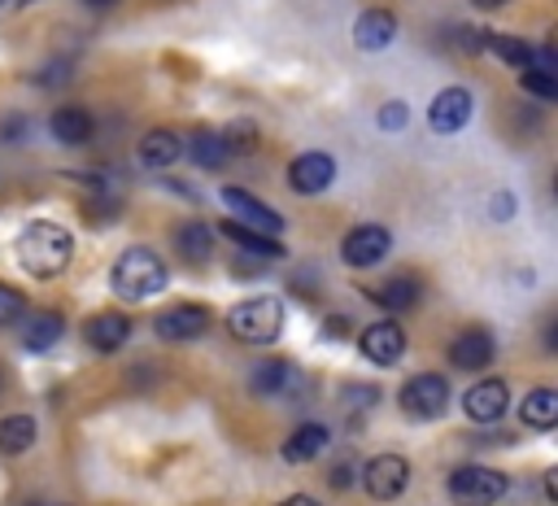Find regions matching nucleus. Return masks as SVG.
Listing matches in <instances>:
<instances>
[{
    "instance_id": "c85d7f7f",
    "label": "nucleus",
    "mask_w": 558,
    "mask_h": 506,
    "mask_svg": "<svg viewBox=\"0 0 558 506\" xmlns=\"http://www.w3.org/2000/svg\"><path fill=\"white\" fill-rule=\"evenodd\" d=\"M222 135V144H227V153H253L257 148V126L248 122V118H235L227 131H218Z\"/></svg>"
},
{
    "instance_id": "72a5a7b5",
    "label": "nucleus",
    "mask_w": 558,
    "mask_h": 506,
    "mask_svg": "<svg viewBox=\"0 0 558 506\" xmlns=\"http://www.w3.org/2000/svg\"><path fill=\"white\" fill-rule=\"evenodd\" d=\"M349 484H353V467H349V458H344V462L331 471V489H349Z\"/></svg>"
},
{
    "instance_id": "6e6552de",
    "label": "nucleus",
    "mask_w": 558,
    "mask_h": 506,
    "mask_svg": "<svg viewBox=\"0 0 558 506\" xmlns=\"http://www.w3.org/2000/svg\"><path fill=\"white\" fill-rule=\"evenodd\" d=\"M405 480H410V462H405L401 454H375V458L366 462V471H362L366 493L379 497V502L397 497V493L405 489Z\"/></svg>"
},
{
    "instance_id": "4c0bfd02",
    "label": "nucleus",
    "mask_w": 558,
    "mask_h": 506,
    "mask_svg": "<svg viewBox=\"0 0 558 506\" xmlns=\"http://www.w3.org/2000/svg\"><path fill=\"white\" fill-rule=\"evenodd\" d=\"M279 506H318L314 497H288V502H279Z\"/></svg>"
},
{
    "instance_id": "c756f323",
    "label": "nucleus",
    "mask_w": 558,
    "mask_h": 506,
    "mask_svg": "<svg viewBox=\"0 0 558 506\" xmlns=\"http://www.w3.org/2000/svg\"><path fill=\"white\" fill-rule=\"evenodd\" d=\"M519 74H523L519 83H523L527 92H536V96H545V100H549V96H558V74H554V70H541V65H523Z\"/></svg>"
},
{
    "instance_id": "79ce46f5",
    "label": "nucleus",
    "mask_w": 558,
    "mask_h": 506,
    "mask_svg": "<svg viewBox=\"0 0 558 506\" xmlns=\"http://www.w3.org/2000/svg\"><path fill=\"white\" fill-rule=\"evenodd\" d=\"M0 384H4V380H0Z\"/></svg>"
},
{
    "instance_id": "4be33fe9",
    "label": "nucleus",
    "mask_w": 558,
    "mask_h": 506,
    "mask_svg": "<svg viewBox=\"0 0 558 506\" xmlns=\"http://www.w3.org/2000/svg\"><path fill=\"white\" fill-rule=\"evenodd\" d=\"M65 336V323H61V314H52V310H39V314H31L26 323H22V345L26 349H52L57 340Z\"/></svg>"
},
{
    "instance_id": "bb28decb",
    "label": "nucleus",
    "mask_w": 558,
    "mask_h": 506,
    "mask_svg": "<svg viewBox=\"0 0 558 506\" xmlns=\"http://www.w3.org/2000/svg\"><path fill=\"white\" fill-rule=\"evenodd\" d=\"M484 48L488 52H497L501 61H510V65H532V44H523V39H514V35H497V31H484Z\"/></svg>"
},
{
    "instance_id": "a878e982",
    "label": "nucleus",
    "mask_w": 558,
    "mask_h": 506,
    "mask_svg": "<svg viewBox=\"0 0 558 506\" xmlns=\"http://www.w3.org/2000/svg\"><path fill=\"white\" fill-rule=\"evenodd\" d=\"M39 427L31 414H4L0 419V454H26L35 445Z\"/></svg>"
},
{
    "instance_id": "473e14b6",
    "label": "nucleus",
    "mask_w": 558,
    "mask_h": 506,
    "mask_svg": "<svg viewBox=\"0 0 558 506\" xmlns=\"http://www.w3.org/2000/svg\"><path fill=\"white\" fill-rule=\"evenodd\" d=\"M375 401V388L371 384H353V388H344V406H371Z\"/></svg>"
},
{
    "instance_id": "7ed1b4c3",
    "label": "nucleus",
    "mask_w": 558,
    "mask_h": 506,
    "mask_svg": "<svg viewBox=\"0 0 558 506\" xmlns=\"http://www.w3.org/2000/svg\"><path fill=\"white\" fill-rule=\"evenodd\" d=\"M227 327L244 345H270L283 332V305H279V297H248V301L231 305Z\"/></svg>"
},
{
    "instance_id": "37998d69",
    "label": "nucleus",
    "mask_w": 558,
    "mask_h": 506,
    "mask_svg": "<svg viewBox=\"0 0 558 506\" xmlns=\"http://www.w3.org/2000/svg\"><path fill=\"white\" fill-rule=\"evenodd\" d=\"M0 4H4V0H0Z\"/></svg>"
},
{
    "instance_id": "393cba45",
    "label": "nucleus",
    "mask_w": 558,
    "mask_h": 506,
    "mask_svg": "<svg viewBox=\"0 0 558 506\" xmlns=\"http://www.w3.org/2000/svg\"><path fill=\"white\" fill-rule=\"evenodd\" d=\"M174 249L187 257V262H209V253H214V231H209V222H183L179 231H174Z\"/></svg>"
},
{
    "instance_id": "ea45409f",
    "label": "nucleus",
    "mask_w": 558,
    "mask_h": 506,
    "mask_svg": "<svg viewBox=\"0 0 558 506\" xmlns=\"http://www.w3.org/2000/svg\"><path fill=\"white\" fill-rule=\"evenodd\" d=\"M83 4H92V9H109V4H118V0H83Z\"/></svg>"
},
{
    "instance_id": "f3484780",
    "label": "nucleus",
    "mask_w": 558,
    "mask_h": 506,
    "mask_svg": "<svg viewBox=\"0 0 558 506\" xmlns=\"http://www.w3.org/2000/svg\"><path fill=\"white\" fill-rule=\"evenodd\" d=\"M366 297H371V301H379L384 310L401 314V310H414V305H418V297H423V284H418L414 275H392V279H384V284L366 288Z\"/></svg>"
},
{
    "instance_id": "412c9836",
    "label": "nucleus",
    "mask_w": 558,
    "mask_h": 506,
    "mask_svg": "<svg viewBox=\"0 0 558 506\" xmlns=\"http://www.w3.org/2000/svg\"><path fill=\"white\" fill-rule=\"evenodd\" d=\"M323 449H327V427H323V423H301V427L283 441V462L301 467V462H314Z\"/></svg>"
},
{
    "instance_id": "9b49d317",
    "label": "nucleus",
    "mask_w": 558,
    "mask_h": 506,
    "mask_svg": "<svg viewBox=\"0 0 558 506\" xmlns=\"http://www.w3.org/2000/svg\"><path fill=\"white\" fill-rule=\"evenodd\" d=\"M331 179H336V161L327 153H301L288 166V188L301 192V196H314V192L331 188Z\"/></svg>"
},
{
    "instance_id": "f03ea898",
    "label": "nucleus",
    "mask_w": 558,
    "mask_h": 506,
    "mask_svg": "<svg viewBox=\"0 0 558 506\" xmlns=\"http://www.w3.org/2000/svg\"><path fill=\"white\" fill-rule=\"evenodd\" d=\"M166 288V262L148 249V244H135L126 249L118 262H113V292L126 297V301H148Z\"/></svg>"
},
{
    "instance_id": "dca6fc26",
    "label": "nucleus",
    "mask_w": 558,
    "mask_h": 506,
    "mask_svg": "<svg viewBox=\"0 0 558 506\" xmlns=\"http://www.w3.org/2000/svg\"><path fill=\"white\" fill-rule=\"evenodd\" d=\"M392 35H397V17H392V9H366V13L353 22V44H357L362 52H379V48H388Z\"/></svg>"
},
{
    "instance_id": "7c9ffc66",
    "label": "nucleus",
    "mask_w": 558,
    "mask_h": 506,
    "mask_svg": "<svg viewBox=\"0 0 558 506\" xmlns=\"http://www.w3.org/2000/svg\"><path fill=\"white\" fill-rule=\"evenodd\" d=\"M22 318H26V297H22L17 288L0 284V327H13V323H22Z\"/></svg>"
},
{
    "instance_id": "20e7f679",
    "label": "nucleus",
    "mask_w": 558,
    "mask_h": 506,
    "mask_svg": "<svg viewBox=\"0 0 558 506\" xmlns=\"http://www.w3.org/2000/svg\"><path fill=\"white\" fill-rule=\"evenodd\" d=\"M397 401H401V410H405L410 419H436V414H445V406H449V384H445V375H436V371H418V375H410V380L401 384Z\"/></svg>"
},
{
    "instance_id": "2f4dec72",
    "label": "nucleus",
    "mask_w": 558,
    "mask_h": 506,
    "mask_svg": "<svg viewBox=\"0 0 558 506\" xmlns=\"http://www.w3.org/2000/svg\"><path fill=\"white\" fill-rule=\"evenodd\" d=\"M410 122V109H405V100H388L384 109H379V126L384 131H401Z\"/></svg>"
},
{
    "instance_id": "4468645a",
    "label": "nucleus",
    "mask_w": 558,
    "mask_h": 506,
    "mask_svg": "<svg viewBox=\"0 0 558 506\" xmlns=\"http://www.w3.org/2000/svg\"><path fill=\"white\" fill-rule=\"evenodd\" d=\"M493 353H497V340H493L484 327H466V332H458V336L449 340V362H453L458 371H480V366L493 362Z\"/></svg>"
},
{
    "instance_id": "e433bc0d",
    "label": "nucleus",
    "mask_w": 558,
    "mask_h": 506,
    "mask_svg": "<svg viewBox=\"0 0 558 506\" xmlns=\"http://www.w3.org/2000/svg\"><path fill=\"white\" fill-rule=\"evenodd\" d=\"M493 209H497V218H510V196H506V192L493 196Z\"/></svg>"
},
{
    "instance_id": "2eb2a0df",
    "label": "nucleus",
    "mask_w": 558,
    "mask_h": 506,
    "mask_svg": "<svg viewBox=\"0 0 558 506\" xmlns=\"http://www.w3.org/2000/svg\"><path fill=\"white\" fill-rule=\"evenodd\" d=\"M222 205H227L235 218H244V227H253V231H266V236L283 231V218H279L270 205H262L257 196H248L244 188H222Z\"/></svg>"
},
{
    "instance_id": "a19ab883",
    "label": "nucleus",
    "mask_w": 558,
    "mask_h": 506,
    "mask_svg": "<svg viewBox=\"0 0 558 506\" xmlns=\"http://www.w3.org/2000/svg\"><path fill=\"white\" fill-rule=\"evenodd\" d=\"M475 4H480V9H501L506 0H475Z\"/></svg>"
},
{
    "instance_id": "39448f33",
    "label": "nucleus",
    "mask_w": 558,
    "mask_h": 506,
    "mask_svg": "<svg viewBox=\"0 0 558 506\" xmlns=\"http://www.w3.org/2000/svg\"><path fill=\"white\" fill-rule=\"evenodd\" d=\"M506 493V475L493 467H458L449 475V497L458 506H493Z\"/></svg>"
},
{
    "instance_id": "58836bf2",
    "label": "nucleus",
    "mask_w": 558,
    "mask_h": 506,
    "mask_svg": "<svg viewBox=\"0 0 558 506\" xmlns=\"http://www.w3.org/2000/svg\"><path fill=\"white\" fill-rule=\"evenodd\" d=\"M26 506H65V502H48V497H31Z\"/></svg>"
},
{
    "instance_id": "f704fd0d",
    "label": "nucleus",
    "mask_w": 558,
    "mask_h": 506,
    "mask_svg": "<svg viewBox=\"0 0 558 506\" xmlns=\"http://www.w3.org/2000/svg\"><path fill=\"white\" fill-rule=\"evenodd\" d=\"M327 336H349V318L331 314V318H327Z\"/></svg>"
},
{
    "instance_id": "1a4fd4ad",
    "label": "nucleus",
    "mask_w": 558,
    "mask_h": 506,
    "mask_svg": "<svg viewBox=\"0 0 558 506\" xmlns=\"http://www.w3.org/2000/svg\"><path fill=\"white\" fill-rule=\"evenodd\" d=\"M466 122H471V92H466V87H445V92L432 96V105H427V126H432V131L453 135V131H462Z\"/></svg>"
},
{
    "instance_id": "6ab92c4d",
    "label": "nucleus",
    "mask_w": 558,
    "mask_h": 506,
    "mask_svg": "<svg viewBox=\"0 0 558 506\" xmlns=\"http://www.w3.org/2000/svg\"><path fill=\"white\" fill-rule=\"evenodd\" d=\"M52 135L61 140V144H70V148H78V144H87L92 140V131H96V122H92V113L83 109V105H61L57 113H52Z\"/></svg>"
},
{
    "instance_id": "ddd939ff",
    "label": "nucleus",
    "mask_w": 558,
    "mask_h": 506,
    "mask_svg": "<svg viewBox=\"0 0 558 506\" xmlns=\"http://www.w3.org/2000/svg\"><path fill=\"white\" fill-rule=\"evenodd\" d=\"M506 401H510V388L501 380H480V384H471L462 393V410L475 423H497L506 414Z\"/></svg>"
},
{
    "instance_id": "cd10ccee",
    "label": "nucleus",
    "mask_w": 558,
    "mask_h": 506,
    "mask_svg": "<svg viewBox=\"0 0 558 506\" xmlns=\"http://www.w3.org/2000/svg\"><path fill=\"white\" fill-rule=\"evenodd\" d=\"M227 157H231V153H227V144H222V135H218V131H205V126H201V131L192 135V161H196V166L218 170Z\"/></svg>"
},
{
    "instance_id": "423d86ee",
    "label": "nucleus",
    "mask_w": 558,
    "mask_h": 506,
    "mask_svg": "<svg viewBox=\"0 0 558 506\" xmlns=\"http://www.w3.org/2000/svg\"><path fill=\"white\" fill-rule=\"evenodd\" d=\"M209 323H214V318H209V305H196V301H179V305H170V310H161V314L153 318L157 336H161V340H174V345L205 336Z\"/></svg>"
},
{
    "instance_id": "0eeeda50",
    "label": "nucleus",
    "mask_w": 558,
    "mask_h": 506,
    "mask_svg": "<svg viewBox=\"0 0 558 506\" xmlns=\"http://www.w3.org/2000/svg\"><path fill=\"white\" fill-rule=\"evenodd\" d=\"M388 249H392V236H388V227H379V222H362V227H353V231L340 240V257H344L349 266H375Z\"/></svg>"
},
{
    "instance_id": "b1692460",
    "label": "nucleus",
    "mask_w": 558,
    "mask_h": 506,
    "mask_svg": "<svg viewBox=\"0 0 558 506\" xmlns=\"http://www.w3.org/2000/svg\"><path fill=\"white\" fill-rule=\"evenodd\" d=\"M519 419L527 423V427H554L558 423V393L554 388H532L527 397H523V406H519Z\"/></svg>"
},
{
    "instance_id": "f8f14e48",
    "label": "nucleus",
    "mask_w": 558,
    "mask_h": 506,
    "mask_svg": "<svg viewBox=\"0 0 558 506\" xmlns=\"http://www.w3.org/2000/svg\"><path fill=\"white\" fill-rule=\"evenodd\" d=\"M126 336H131V318L118 314V310H100V314H92L83 323V340L96 353H118L126 345Z\"/></svg>"
},
{
    "instance_id": "a211bd4d",
    "label": "nucleus",
    "mask_w": 558,
    "mask_h": 506,
    "mask_svg": "<svg viewBox=\"0 0 558 506\" xmlns=\"http://www.w3.org/2000/svg\"><path fill=\"white\" fill-rule=\"evenodd\" d=\"M179 153H183V140H179L174 131H166V126H153V131H144V140H140V161H144L148 170L174 166Z\"/></svg>"
},
{
    "instance_id": "c9c22d12",
    "label": "nucleus",
    "mask_w": 558,
    "mask_h": 506,
    "mask_svg": "<svg viewBox=\"0 0 558 506\" xmlns=\"http://www.w3.org/2000/svg\"><path fill=\"white\" fill-rule=\"evenodd\" d=\"M22 135V118H9L4 126H0V140H17Z\"/></svg>"
},
{
    "instance_id": "f257e3e1",
    "label": "nucleus",
    "mask_w": 558,
    "mask_h": 506,
    "mask_svg": "<svg viewBox=\"0 0 558 506\" xmlns=\"http://www.w3.org/2000/svg\"><path fill=\"white\" fill-rule=\"evenodd\" d=\"M70 257H74V236L65 227H57V222H26L17 231V262H22L26 275L52 279V275H61L70 266Z\"/></svg>"
},
{
    "instance_id": "aec40b11",
    "label": "nucleus",
    "mask_w": 558,
    "mask_h": 506,
    "mask_svg": "<svg viewBox=\"0 0 558 506\" xmlns=\"http://www.w3.org/2000/svg\"><path fill=\"white\" fill-rule=\"evenodd\" d=\"M222 236H227V240H235L244 253H253V257H262V262H275V257H283V253H288L275 236L253 231V227H244L240 218H227V222H222Z\"/></svg>"
},
{
    "instance_id": "9d476101",
    "label": "nucleus",
    "mask_w": 558,
    "mask_h": 506,
    "mask_svg": "<svg viewBox=\"0 0 558 506\" xmlns=\"http://www.w3.org/2000/svg\"><path fill=\"white\" fill-rule=\"evenodd\" d=\"M357 345H362V358H371L375 366H397L401 353H405V332H401V323L379 318V323H371V327L362 332Z\"/></svg>"
},
{
    "instance_id": "5701e85b",
    "label": "nucleus",
    "mask_w": 558,
    "mask_h": 506,
    "mask_svg": "<svg viewBox=\"0 0 558 506\" xmlns=\"http://www.w3.org/2000/svg\"><path fill=\"white\" fill-rule=\"evenodd\" d=\"M288 380H292V366H288L283 358H266V362H257V366L248 371V388H253L257 397H279V393L288 388Z\"/></svg>"
}]
</instances>
